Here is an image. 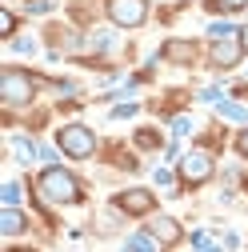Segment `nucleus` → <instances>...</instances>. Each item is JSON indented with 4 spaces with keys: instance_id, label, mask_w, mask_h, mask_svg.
<instances>
[{
    "instance_id": "12",
    "label": "nucleus",
    "mask_w": 248,
    "mask_h": 252,
    "mask_svg": "<svg viewBox=\"0 0 248 252\" xmlns=\"http://www.w3.org/2000/svg\"><path fill=\"white\" fill-rule=\"evenodd\" d=\"M124 252H156V248H152V236H132Z\"/></svg>"
},
{
    "instance_id": "1",
    "label": "nucleus",
    "mask_w": 248,
    "mask_h": 252,
    "mask_svg": "<svg viewBox=\"0 0 248 252\" xmlns=\"http://www.w3.org/2000/svg\"><path fill=\"white\" fill-rule=\"evenodd\" d=\"M40 196L44 200H52V204H72V200H80V184H76V176L72 172H64V168H44L40 172Z\"/></svg>"
},
{
    "instance_id": "19",
    "label": "nucleus",
    "mask_w": 248,
    "mask_h": 252,
    "mask_svg": "<svg viewBox=\"0 0 248 252\" xmlns=\"http://www.w3.org/2000/svg\"><path fill=\"white\" fill-rule=\"evenodd\" d=\"M240 48L248 52V28H240Z\"/></svg>"
},
{
    "instance_id": "11",
    "label": "nucleus",
    "mask_w": 248,
    "mask_h": 252,
    "mask_svg": "<svg viewBox=\"0 0 248 252\" xmlns=\"http://www.w3.org/2000/svg\"><path fill=\"white\" fill-rule=\"evenodd\" d=\"M220 116L224 120H248V108L244 104H232V100H220Z\"/></svg>"
},
{
    "instance_id": "16",
    "label": "nucleus",
    "mask_w": 248,
    "mask_h": 252,
    "mask_svg": "<svg viewBox=\"0 0 248 252\" xmlns=\"http://www.w3.org/2000/svg\"><path fill=\"white\" fill-rule=\"evenodd\" d=\"M172 128H176V132H188V128H192V120H188V116H176Z\"/></svg>"
},
{
    "instance_id": "10",
    "label": "nucleus",
    "mask_w": 248,
    "mask_h": 252,
    "mask_svg": "<svg viewBox=\"0 0 248 252\" xmlns=\"http://www.w3.org/2000/svg\"><path fill=\"white\" fill-rule=\"evenodd\" d=\"M0 232L4 236H16V232H24V212H16L12 204L0 212Z\"/></svg>"
},
{
    "instance_id": "9",
    "label": "nucleus",
    "mask_w": 248,
    "mask_h": 252,
    "mask_svg": "<svg viewBox=\"0 0 248 252\" xmlns=\"http://www.w3.org/2000/svg\"><path fill=\"white\" fill-rule=\"evenodd\" d=\"M164 56L176 60V64H188V60H196V44H188V40H172V44H164Z\"/></svg>"
},
{
    "instance_id": "5",
    "label": "nucleus",
    "mask_w": 248,
    "mask_h": 252,
    "mask_svg": "<svg viewBox=\"0 0 248 252\" xmlns=\"http://www.w3.org/2000/svg\"><path fill=\"white\" fill-rule=\"evenodd\" d=\"M180 176L188 180V184H200L212 176V156L208 152H188L184 156V164H180Z\"/></svg>"
},
{
    "instance_id": "4",
    "label": "nucleus",
    "mask_w": 248,
    "mask_h": 252,
    "mask_svg": "<svg viewBox=\"0 0 248 252\" xmlns=\"http://www.w3.org/2000/svg\"><path fill=\"white\" fill-rule=\"evenodd\" d=\"M108 16L120 28H136L148 16V0H108Z\"/></svg>"
},
{
    "instance_id": "6",
    "label": "nucleus",
    "mask_w": 248,
    "mask_h": 252,
    "mask_svg": "<svg viewBox=\"0 0 248 252\" xmlns=\"http://www.w3.org/2000/svg\"><path fill=\"white\" fill-rule=\"evenodd\" d=\"M116 204H120L124 212H132V216H144V212H152V204H156V200H152L148 188H128V192L116 196Z\"/></svg>"
},
{
    "instance_id": "17",
    "label": "nucleus",
    "mask_w": 248,
    "mask_h": 252,
    "mask_svg": "<svg viewBox=\"0 0 248 252\" xmlns=\"http://www.w3.org/2000/svg\"><path fill=\"white\" fill-rule=\"evenodd\" d=\"M236 148H240V152H244V156H248V128H244V132H240V140H236Z\"/></svg>"
},
{
    "instance_id": "7",
    "label": "nucleus",
    "mask_w": 248,
    "mask_h": 252,
    "mask_svg": "<svg viewBox=\"0 0 248 252\" xmlns=\"http://www.w3.org/2000/svg\"><path fill=\"white\" fill-rule=\"evenodd\" d=\"M240 52H244V48L232 44V40H216V44H212V64H216V68H232L236 60H240Z\"/></svg>"
},
{
    "instance_id": "3",
    "label": "nucleus",
    "mask_w": 248,
    "mask_h": 252,
    "mask_svg": "<svg viewBox=\"0 0 248 252\" xmlns=\"http://www.w3.org/2000/svg\"><path fill=\"white\" fill-rule=\"evenodd\" d=\"M32 92H36V80L28 72H20V68H4L0 72V96H4L8 104H28Z\"/></svg>"
},
{
    "instance_id": "2",
    "label": "nucleus",
    "mask_w": 248,
    "mask_h": 252,
    "mask_svg": "<svg viewBox=\"0 0 248 252\" xmlns=\"http://www.w3.org/2000/svg\"><path fill=\"white\" fill-rule=\"evenodd\" d=\"M56 144H60V152H64V156H72V160H84V156L96 152V136H92L84 124H68V128H60Z\"/></svg>"
},
{
    "instance_id": "18",
    "label": "nucleus",
    "mask_w": 248,
    "mask_h": 252,
    "mask_svg": "<svg viewBox=\"0 0 248 252\" xmlns=\"http://www.w3.org/2000/svg\"><path fill=\"white\" fill-rule=\"evenodd\" d=\"M224 8H244V0H220Z\"/></svg>"
},
{
    "instance_id": "13",
    "label": "nucleus",
    "mask_w": 248,
    "mask_h": 252,
    "mask_svg": "<svg viewBox=\"0 0 248 252\" xmlns=\"http://www.w3.org/2000/svg\"><path fill=\"white\" fill-rule=\"evenodd\" d=\"M136 144H140V148H156V144H160V136L152 132V128H144V132H136Z\"/></svg>"
},
{
    "instance_id": "14",
    "label": "nucleus",
    "mask_w": 248,
    "mask_h": 252,
    "mask_svg": "<svg viewBox=\"0 0 248 252\" xmlns=\"http://www.w3.org/2000/svg\"><path fill=\"white\" fill-rule=\"evenodd\" d=\"M12 28H16V16L12 12H0V36H12Z\"/></svg>"
},
{
    "instance_id": "8",
    "label": "nucleus",
    "mask_w": 248,
    "mask_h": 252,
    "mask_svg": "<svg viewBox=\"0 0 248 252\" xmlns=\"http://www.w3.org/2000/svg\"><path fill=\"white\" fill-rule=\"evenodd\" d=\"M152 236L164 240V244H176L180 240V224H176L172 216H156V220H152Z\"/></svg>"
},
{
    "instance_id": "15",
    "label": "nucleus",
    "mask_w": 248,
    "mask_h": 252,
    "mask_svg": "<svg viewBox=\"0 0 248 252\" xmlns=\"http://www.w3.org/2000/svg\"><path fill=\"white\" fill-rule=\"evenodd\" d=\"M20 200V184H4V204H16Z\"/></svg>"
}]
</instances>
